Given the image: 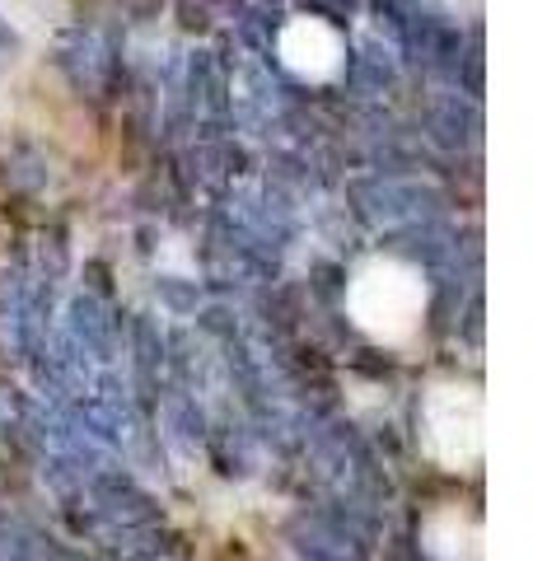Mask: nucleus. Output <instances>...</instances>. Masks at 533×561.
<instances>
[{
	"label": "nucleus",
	"mask_w": 533,
	"mask_h": 561,
	"mask_svg": "<svg viewBox=\"0 0 533 561\" xmlns=\"http://www.w3.org/2000/svg\"><path fill=\"white\" fill-rule=\"evenodd\" d=\"M14 51H20V38L10 24H0V61H14Z\"/></svg>",
	"instance_id": "1"
}]
</instances>
